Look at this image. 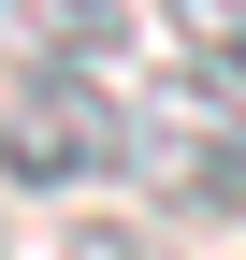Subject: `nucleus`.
Wrapping results in <instances>:
<instances>
[{"label":"nucleus","mask_w":246,"mask_h":260,"mask_svg":"<svg viewBox=\"0 0 246 260\" xmlns=\"http://www.w3.org/2000/svg\"><path fill=\"white\" fill-rule=\"evenodd\" d=\"M116 174L145 188L160 217H246V130H232V87H145L116 116Z\"/></svg>","instance_id":"f257e3e1"},{"label":"nucleus","mask_w":246,"mask_h":260,"mask_svg":"<svg viewBox=\"0 0 246 260\" xmlns=\"http://www.w3.org/2000/svg\"><path fill=\"white\" fill-rule=\"evenodd\" d=\"M0 174L15 188H87L116 174V102L73 58H0Z\"/></svg>","instance_id":"f03ea898"},{"label":"nucleus","mask_w":246,"mask_h":260,"mask_svg":"<svg viewBox=\"0 0 246 260\" xmlns=\"http://www.w3.org/2000/svg\"><path fill=\"white\" fill-rule=\"evenodd\" d=\"M116 44H131V0H0V58H73V73H102Z\"/></svg>","instance_id":"7ed1b4c3"},{"label":"nucleus","mask_w":246,"mask_h":260,"mask_svg":"<svg viewBox=\"0 0 246 260\" xmlns=\"http://www.w3.org/2000/svg\"><path fill=\"white\" fill-rule=\"evenodd\" d=\"M58 260H174V246H160V232H131V217H87Z\"/></svg>","instance_id":"39448f33"},{"label":"nucleus","mask_w":246,"mask_h":260,"mask_svg":"<svg viewBox=\"0 0 246 260\" xmlns=\"http://www.w3.org/2000/svg\"><path fill=\"white\" fill-rule=\"evenodd\" d=\"M160 58L203 87H246V0H160Z\"/></svg>","instance_id":"20e7f679"}]
</instances>
